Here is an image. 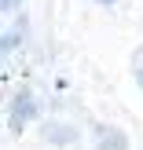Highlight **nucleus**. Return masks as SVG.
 I'll return each mask as SVG.
<instances>
[{
    "label": "nucleus",
    "mask_w": 143,
    "mask_h": 150,
    "mask_svg": "<svg viewBox=\"0 0 143 150\" xmlns=\"http://www.w3.org/2000/svg\"><path fill=\"white\" fill-rule=\"evenodd\" d=\"M44 139L55 143V146H70L73 139H77V128H70V125H63V121H51V125H44Z\"/></svg>",
    "instance_id": "7ed1b4c3"
},
{
    "label": "nucleus",
    "mask_w": 143,
    "mask_h": 150,
    "mask_svg": "<svg viewBox=\"0 0 143 150\" xmlns=\"http://www.w3.org/2000/svg\"><path fill=\"white\" fill-rule=\"evenodd\" d=\"M18 4H22V0H0V7H4V11H15Z\"/></svg>",
    "instance_id": "423d86ee"
},
{
    "label": "nucleus",
    "mask_w": 143,
    "mask_h": 150,
    "mask_svg": "<svg viewBox=\"0 0 143 150\" xmlns=\"http://www.w3.org/2000/svg\"><path fill=\"white\" fill-rule=\"evenodd\" d=\"M22 33H26V26H11V29H7V33H4V51H11L15 44L22 40Z\"/></svg>",
    "instance_id": "39448f33"
},
{
    "label": "nucleus",
    "mask_w": 143,
    "mask_h": 150,
    "mask_svg": "<svg viewBox=\"0 0 143 150\" xmlns=\"http://www.w3.org/2000/svg\"><path fill=\"white\" fill-rule=\"evenodd\" d=\"M92 139H95V150H129V136L117 125H95Z\"/></svg>",
    "instance_id": "f03ea898"
},
{
    "label": "nucleus",
    "mask_w": 143,
    "mask_h": 150,
    "mask_svg": "<svg viewBox=\"0 0 143 150\" xmlns=\"http://www.w3.org/2000/svg\"><path fill=\"white\" fill-rule=\"evenodd\" d=\"M132 77H136V84H139V92H143V44L132 51Z\"/></svg>",
    "instance_id": "20e7f679"
},
{
    "label": "nucleus",
    "mask_w": 143,
    "mask_h": 150,
    "mask_svg": "<svg viewBox=\"0 0 143 150\" xmlns=\"http://www.w3.org/2000/svg\"><path fill=\"white\" fill-rule=\"evenodd\" d=\"M37 95H33V88H18V92L11 95V106H7V125H11L15 132L18 128H26L29 121L37 117Z\"/></svg>",
    "instance_id": "f257e3e1"
},
{
    "label": "nucleus",
    "mask_w": 143,
    "mask_h": 150,
    "mask_svg": "<svg viewBox=\"0 0 143 150\" xmlns=\"http://www.w3.org/2000/svg\"><path fill=\"white\" fill-rule=\"evenodd\" d=\"M95 4H103V7H110V4H117V0H95Z\"/></svg>",
    "instance_id": "0eeeda50"
}]
</instances>
